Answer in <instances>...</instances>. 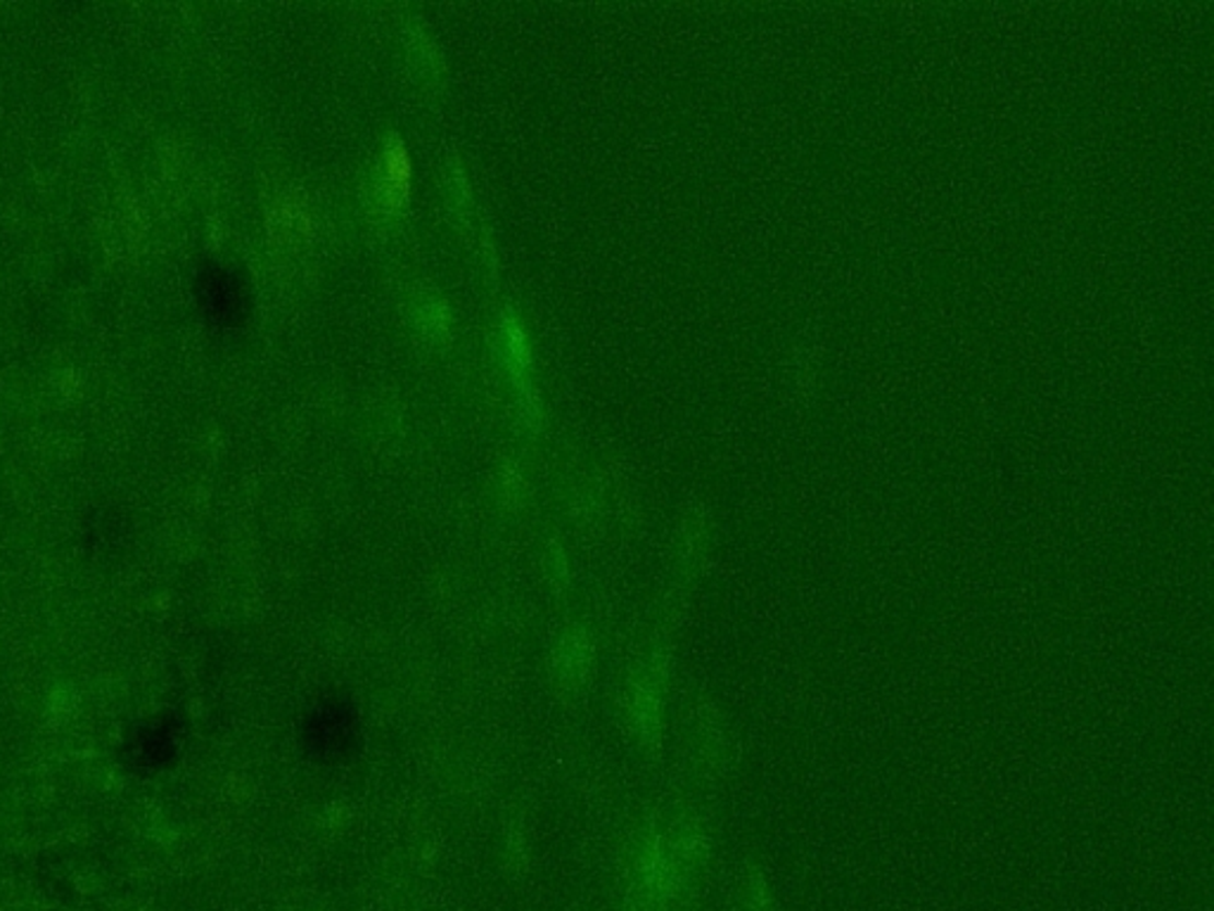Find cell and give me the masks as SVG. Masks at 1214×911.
<instances>
[{"label": "cell", "instance_id": "6da1fadb", "mask_svg": "<svg viewBox=\"0 0 1214 911\" xmlns=\"http://www.w3.org/2000/svg\"><path fill=\"white\" fill-rule=\"evenodd\" d=\"M411 183V162L402 146H394L384 154V193L392 205L404 203Z\"/></svg>", "mask_w": 1214, "mask_h": 911}, {"label": "cell", "instance_id": "3957f363", "mask_svg": "<svg viewBox=\"0 0 1214 911\" xmlns=\"http://www.w3.org/2000/svg\"><path fill=\"white\" fill-rule=\"evenodd\" d=\"M560 662H563V665H560L563 672H565V674H573V677H577V674L581 672V669H587V665H589V646H587V641L579 638V636H575L573 641H569V644L563 648Z\"/></svg>", "mask_w": 1214, "mask_h": 911}, {"label": "cell", "instance_id": "7a4b0ae2", "mask_svg": "<svg viewBox=\"0 0 1214 911\" xmlns=\"http://www.w3.org/2000/svg\"><path fill=\"white\" fill-rule=\"evenodd\" d=\"M745 907L748 911H774V892L760 866H750L745 876Z\"/></svg>", "mask_w": 1214, "mask_h": 911}]
</instances>
